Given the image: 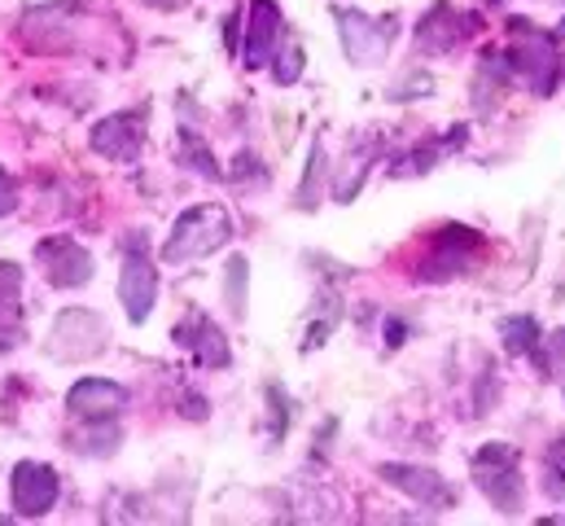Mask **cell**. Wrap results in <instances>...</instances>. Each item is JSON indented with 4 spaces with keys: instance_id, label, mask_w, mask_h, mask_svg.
Instances as JSON below:
<instances>
[{
    "instance_id": "18",
    "label": "cell",
    "mask_w": 565,
    "mask_h": 526,
    "mask_svg": "<svg viewBox=\"0 0 565 526\" xmlns=\"http://www.w3.org/2000/svg\"><path fill=\"white\" fill-rule=\"evenodd\" d=\"M456 145H465V128H451L443 145H429V149L417 145V149H408L404 158H395V162H391V176H399V180H408V176H425V171H429L447 149H456Z\"/></svg>"
},
{
    "instance_id": "31",
    "label": "cell",
    "mask_w": 565,
    "mask_h": 526,
    "mask_svg": "<svg viewBox=\"0 0 565 526\" xmlns=\"http://www.w3.org/2000/svg\"><path fill=\"white\" fill-rule=\"evenodd\" d=\"M562 35H565V22H562Z\"/></svg>"
},
{
    "instance_id": "20",
    "label": "cell",
    "mask_w": 565,
    "mask_h": 526,
    "mask_svg": "<svg viewBox=\"0 0 565 526\" xmlns=\"http://www.w3.org/2000/svg\"><path fill=\"white\" fill-rule=\"evenodd\" d=\"M500 338L513 356H540V320L535 316H504Z\"/></svg>"
},
{
    "instance_id": "17",
    "label": "cell",
    "mask_w": 565,
    "mask_h": 526,
    "mask_svg": "<svg viewBox=\"0 0 565 526\" xmlns=\"http://www.w3.org/2000/svg\"><path fill=\"white\" fill-rule=\"evenodd\" d=\"M509 80H513L509 57L495 53V49H487L482 62H478V80H473V106H478V115H491V111H495V102L504 97Z\"/></svg>"
},
{
    "instance_id": "6",
    "label": "cell",
    "mask_w": 565,
    "mask_h": 526,
    "mask_svg": "<svg viewBox=\"0 0 565 526\" xmlns=\"http://www.w3.org/2000/svg\"><path fill=\"white\" fill-rule=\"evenodd\" d=\"M145 132H149V106H132V111H119V115L93 124L88 140H93V154H102L110 162H137L145 149Z\"/></svg>"
},
{
    "instance_id": "7",
    "label": "cell",
    "mask_w": 565,
    "mask_h": 526,
    "mask_svg": "<svg viewBox=\"0 0 565 526\" xmlns=\"http://www.w3.org/2000/svg\"><path fill=\"white\" fill-rule=\"evenodd\" d=\"M128 242H132V246H124V267H119V303H124L128 320L141 325V320H149V312H153V303H158V267H153V260L137 246L141 233H132Z\"/></svg>"
},
{
    "instance_id": "13",
    "label": "cell",
    "mask_w": 565,
    "mask_h": 526,
    "mask_svg": "<svg viewBox=\"0 0 565 526\" xmlns=\"http://www.w3.org/2000/svg\"><path fill=\"white\" fill-rule=\"evenodd\" d=\"M246 44H242V62H246V71H259L273 53H277V44H281L285 35V13L277 0H250V9H246Z\"/></svg>"
},
{
    "instance_id": "23",
    "label": "cell",
    "mask_w": 565,
    "mask_h": 526,
    "mask_svg": "<svg viewBox=\"0 0 565 526\" xmlns=\"http://www.w3.org/2000/svg\"><path fill=\"white\" fill-rule=\"evenodd\" d=\"M268 412H273V421H268V425H273V439H285V434H289V417H294V403H289V399H285V391L281 387H277V382H268Z\"/></svg>"
},
{
    "instance_id": "3",
    "label": "cell",
    "mask_w": 565,
    "mask_h": 526,
    "mask_svg": "<svg viewBox=\"0 0 565 526\" xmlns=\"http://www.w3.org/2000/svg\"><path fill=\"white\" fill-rule=\"evenodd\" d=\"M228 238H233V215L220 202H202V207H189L175 220V229H171V238L162 246V260L167 263L206 260L220 246H228Z\"/></svg>"
},
{
    "instance_id": "22",
    "label": "cell",
    "mask_w": 565,
    "mask_h": 526,
    "mask_svg": "<svg viewBox=\"0 0 565 526\" xmlns=\"http://www.w3.org/2000/svg\"><path fill=\"white\" fill-rule=\"evenodd\" d=\"M320 185H324V149H320V145H311L307 176H302V189H298V198H294V202H298L302 211H307V207H316V198H320L316 189H320Z\"/></svg>"
},
{
    "instance_id": "24",
    "label": "cell",
    "mask_w": 565,
    "mask_h": 526,
    "mask_svg": "<svg viewBox=\"0 0 565 526\" xmlns=\"http://www.w3.org/2000/svg\"><path fill=\"white\" fill-rule=\"evenodd\" d=\"M18 202H22V185H18V176H13V171H4V167H0V220H4V215H13V211H18Z\"/></svg>"
},
{
    "instance_id": "5",
    "label": "cell",
    "mask_w": 565,
    "mask_h": 526,
    "mask_svg": "<svg viewBox=\"0 0 565 526\" xmlns=\"http://www.w3.org/2000/svg\"><path fill=\"white\" fill-rule=\"evenodd\" d=\"M482 246H487V238H482L478 229H465V224H443V229L429 238V251H425L417 276H422V281H429V285L456 281V276H465V272L478 263Z\"/></svg>"
},
{
    "instance_id": "9",
    "label": "cell",
    "mask_w": 565,
    "mask_h": 526,
    "mask_svg": "<svg viewBox=\"0 0 565 526\" xmlns=\"http://www.w3.org/2000/svg\"><path fill=\"white\" fill-rule=\"evenodd\" d=\"M106 343H110V329L102 325V316L88 312V307H79V312L71 307V312L57 316V329L49 338V351L57 360H88V356H102Z\"/></svg>"
},
{
    "instance_id": "27",
    "label": "cell",
    "mask_w": 565,
    "mask_h": 526,
    "mask_svg": "<svg viewBox=\"0 0 565 526\" xmlns=\"http://www.w3.org/2000/svg\"><path fill=\"white\" fill-rule=\"evenodd\" d=\"M548 351H553V356L544 360V369H562V365H565V329L548 338Z\"/></svg>"
},
{
    "instance_id": "26",
    "label": "cell",
    "mask_w": 565,
    "mask_h": 526,
    "mask_svg": "<svg viewBox=\"0 0 565 526\" xmlns=\"http://www.w3.org/2000/svg\"><path fill=\"white\" fill-rule=\"evenodd\" d=\"M246 276V260H228V303H233V312H242V281Z\"/></svg>"
},
{
    "instance_id": "8",
    "label": "cell",
    "mask_w": 565,
    "mask_h": 526,
    "mask_svg": "<svg viewBox=\"0 0 565 526\" xmlns=\"http://www.w3.org/2000/svg\"><path fill=\"white\" fill-rule=\"evenodd\" d=\"M57 492H62L57 470L44 461H18L9 474V501L18 518H44L57 505Z\"/></svg>"
},
{
    "instance_id": "4",
    "label": "cell",
    "mask_w": 565,
    "mask_h": 526,
    "mask_svg": "<svg viewBox=\"0 0 565 526\" xmlns=\"http://www.w3.org/2000/svg\"><path fill=\"white\" fill-rule=\"evenodd\" d=\"M333 22H338L342 53H347V62H355V66H377V62H386V53L395 49V31H399L395 13L373 18V13H364V9H333Z\"/></svg>"
},
{
    "instance_id": "16",
    "label": "cell",
    "mask_w": 565,
    "mask_h": 526,
    "mask_svg": "<svg viewBox=\"0 0 565 526\" xmlns=\"http://www.w3.org/2000/svg\"><path fill=\"white\" fill-rule=\"evenodd\" d=\"M22 343V267L0 260V351Z\"/></svg>"
},
{
    "instance_id": "15",
    "label": "cell",
    "mask_w": 565,
    "mask_h": 526,
    "mask_svg": "<svg viewBox=\"0 0 565 526\" xmlns=\"http://www.w3.org/2000/svg\"><path fill=\"white\" fill-rule=\"evenodd\" d=\"M377 474L395 492H404L408 501H417L425 509H451L456 505V492H451V483L438 470H425V465H382Z\"/></svg>"
},
{
    "instance_id": "28",
    "label": "cell",
    "mask_w": 565,
    "mask_h": 526,
    "mask_svg": "<svg viewBox=\"0 0 565 526\" xmlns=\"http://www.w3.org/2000/svg\"><path fill=\"white\" fill-rule=\"evenodd\" d=\"M224 44H228V49L237 53V13H233V18L224 22Z\"/></svg>"
},
{
    "instance_id": "2",
    "label": "cell",
    "mask_w": 565,
    "mask_h": 526,
    "mask_svg": "<svg viewBox=\"0 0 565 526\" xmlns=\"http://www.w3.org/2000/svg\"><path fill=\"white\" fill-rule=\"evenodd\" d=\"M473 483L478 492L509 518L526 509V483H522V452L513 443H482L473 452Z\"/></svg>"
},
{
    "instance_id": "11",
    "label": "cell",
    "mask_w": 565,
    "mask_h": 526,
    "mask_svg": "<svg viewBox=\"0 0 565 526\" xmlns=\"http://www.w3.org/2000/svg\"><path fill=\"white\" fill-rule=\"evenodd\" d=\"M128 408V391L110 378H79L71 391H66V412L79 421V425H106L115 421L119 412Z\"/></svg>"
},
{
    "instance_id": "29",
    "label": "cell",
    "mask_w": 565,
    "mask_h": 526,
    "mask_svg": "<svg viewBox=\"0 0 565 526\" xmlns=\"http://www.w3.org/2000/svg\"><path fill=\"white\" fill-rule=\"evenodd\" d=\"M149 4H158V9H171V4H175V0H149Z\"/></svg>"
},
{
    "instance_id": "19",
    "label": "cell",
    "mask_w": 565,
    "mask_h": 526,
    "mask_svg": "<svg viewBox=\"0 0 565 526\" xmlns=\"http://www.w3.org/2000/svg\"><path fill=\"white\" fill-rule=\"evenodd\" d=\"M180 145H175V158H180V167H193L202 180H224V171H220V162L206 154V140L198 136L193 128H180L175 136Z\"/></svg>"
},
{
    "instance_id": "14",
    "label": "cell",
    "mask_w": 565,
    "mask_h": 526,
    "mask_svg": "<svg viewBox=\"0 0 565 526\" xmlns=\"http://www.w3.org/2000/svg\"><path fill=\"white\" fill-rule=\"evenodd\" d=\"M171 338H175V347L193 351L202 369H228V365H233V351H228L224 329H220L211 316H202V312H189V316L171 329Z\"/></svg>"
},
{
    "instance_id": "30",
    "label": "cell",
    "mask_w": 565,
    "mask_h": 526,
    "mask_svg": "<svg viewBox=\"0 0 565 526\" xmlns=\"http://www.w3.org/2000/svg\"><path fill=\"white\" fill-rule=\"evenodd\" d=\"M562 75H565V62H562Z\"/></svg>"
},
{
    "instance_id": "12",
    "label": "cell",
    "mask_w": 565,
    "mask_h": 526,
    "mask_svg": "<svg viewBox=\"0 0 565 526\" xmlns=\"http://www.w3.org/2000/svg\"><path fill=\"white\" fill-rule=\"evenodd\" d=\"M35 263L44 267L49 285H57V290H75V285L93 281V255L75 238H44V242H35Z\"/></svg>"
},
{
    "instance_id": "10",
    "label": "cell",
    "mask_w": 565,
    "mask_h": 526,
    "mask_svg": "<svg viewBox=\"0 0 565 526\" xmlns=\"http://www.w3.org/2000/svg\"><path fill=\"white\" fill-rule=\"evenodd\" d=\"M478 27H482V22H478L473 13L456 9L451 0H434V4L425 9V18L417 22V53H429V57L451 53V49L465 44Z\"/></svg>"
},
{
    "instance_id": "21",
    "label": "cell",
    "mask_w": 565,
    "mask_h": 526,
    "mask_svg": "<svg viewBox=\"0 0 565 526\" xmlns=\"http://www.w3.org/2000/svg\"><path fill=\"white\" fill-rule=\"evenodd\" d=\"M540 487H544V496L548 501H565V434H557L553 443H548V452H544V470H540Z\"/></svg>"
},
{
    "instance_id": "25",
    "label": "cell",
    "mask_w": 565,
    "mask_h": 526,
    "mask_svg": "<svg viewBox=\"0 0 565 526\" xmlns=\"http://www.w3.org/2000/svg\"><path fill=\"white\" fill-rule=\"evenodd\" d=\"M298 75H302V49L289 40V57L285 53L277 57V84H294Z\"/></svg>"
},
{
    "instance_id": "1",
    "label": "cell",
    "mask_w": 565,
    "mask_h": 526,
    "mask_svg": "<svg viewBox=\"0 0 565 526\" xmlns=\"http://www.w3.org/2000/svg\"><path fill=\"white\" fill-rule=\"evenodd\" d=\"M509 71L522 75L531 84V93L540 97H553L557 84H562V49H557V35H548L544 27L526 22V18H509Z\"/></svg>"
}]
</instances>
